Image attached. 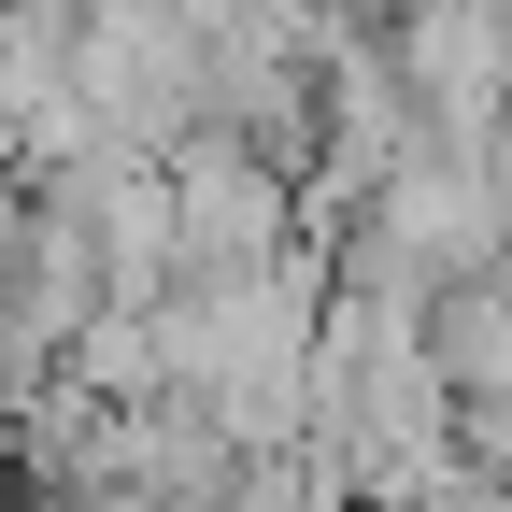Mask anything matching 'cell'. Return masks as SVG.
I'll return each mask as SVG.
<instances>
[{"label": "cell", "instance_id": "6da1fadb", "mask_svg": "<svg viewBox=\"0 0 512 512\" xmlns=\"http://www.w3.org/2000/svg\"><path fill=\"white\" fill-rule=\"evenodd\" d=\"M157 185H171V242H185V271H256L271 242H299V171L256 157L228 114L171 128V143H157Z\"/></svg>", "mask_w": 512, "mask_h": 512}, {"label": "cell", "instance_id": "7a4b0ae2", "mask_svg": "<svg viewBox=\"0 0 512 512\" xmlns=\"http://www.w3.org/2000/svg\"><path fill=\"white\" fill-rule=\"evenodd\" d=\"M370 43H384V72L413 86L427 143H484L512 114V0H384Z\"/></svg>", "mask_w": 512, "mask_h": 512}]
</instances>
